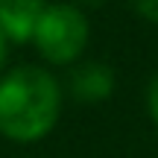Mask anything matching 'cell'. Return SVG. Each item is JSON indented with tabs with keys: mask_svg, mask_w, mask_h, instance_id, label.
Instances as JSON below:
<instances>
[{
	"mask_svg": "<svg viewBox=\"0 0 158 158\" xmlns=\"http://www.w3.org/2000/svg\"><path fill=\"white\" fill-rule=\"evenodd\" d=\"M59 108L62 91L47 70L21 64L0 79V135L9 141H41L56 126Z\"/></svg>",
	"mask_w": 158,
	"mask_h": 158,
	"instance_id": "6da1fadb",
	"label": "cell"
},
{
	"mask_svg": "<svg viewBox=\"0 0 158 158\" xmlns=\"http://www.w3.org/2000/svg\"><path fill=\"white\" fill-rule=\"evenodd\" d=\"M38 53L53 64H70L79 59V53L85 50L88 41V21L82 18V12L76 6L56 3L44 6L38 27L32 35Z\"/></svg>",
	"mask_w": 158,
	"mask_h": 158,
	"instance_id": "7a4b0ae2",
	"label": "cell"
},
{
	"mask_svg": "<svg viewBox=\"0 0 158 158\" xmlns=\"http://www.w3.org/2000/svg\"><path fill=\"white\" fill-rule=\"evenodd\" d=\"M41 15H44V0H0V29L9 41H29L35 35Z\"/></svg>",
	"mask_w": 158,
	"mask_h": 158,
	"instance_id": "3957f363",
	"label": "cell"
},
{
	"mask_svg": "<svg viewBox=\"0 0 158 158\" xmlns=\"http://www.w3.org/2000/svg\"><path fill=\"white\" fill-rule=\"evenodd\" d=\"M114 91V73L102 62H85L70 73V94L85 102H100L111 97Z\"/></svg>",
	"mask_w": 158,
	"mask_h": 158,
	"instance_id": "277c9868",
	"label": "cell"
},
{
	"mask_svg": "<svg viewBox=\"0 0 158 158\" xmlns=\"http://www.w3.org/2000/svg\"><path fill=\"white\" fill-rule=\"evenodd\" d=\"M143 18H149L152 23H158V0H129Z\"/></svg>",
	"mask_w": 158,
	"mask_h": 158,
	"instance_id": "5b68a950",
	"label": "cell"
},
{
	"mask_svg": "<svg viewBox=\"0 0 158 158\" xmlns=\"http://www.w3.org/2000/svg\"><path fill=\"white\" fill-rule=\"evenodd\" d=\"M147 108H149V114H152V120L158 123V76L149 82V88H147Z\"/></svg>",
	"mask_w": 158,
	"mask_h": 158,
	"instance_id": "8992f818",
	"label": "cell"
},
{
	"mask_svg": "<svg viewBox=\"0 0 158 158\" xmlns=\"http://www.w3.org/2000/svg\"><path fill=\"white\" fill-rule=\"evenodd\" d=\"M6 53H9V38H6L3 29H0V68L6 64Z\"/></svg>",
	"mask_w": 158,
	"mask_h": 158,
	"instance_id": "52a82bcc",
	"label": "cell"
},
{
	"mask_svg": "<svg viewBox=\"0 0 158 158\" xmlns=\"http://www.w3.org/2000/svg\"><path fill=\"white\" fill-rule=\"evenodd\" d=\"M79 3H88V6H100V3H106V0H79Z\"/></svg>",
	"mask_w": 158,
	"mask_h": 158,
	"instance_id": "ba28073f",
	"label": "cell"
}]
</instances>
